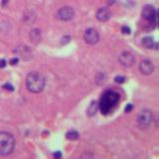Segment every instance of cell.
Masks as SVG:
<instances>
[{
	"label": "cell",
	"instance_id": "6da1fadb",
	"mask_svg": "<svg viewBox=\"0 0 159 159\" xmlns=\"http://www.w3.org/2000/svg\"><path fill=\"white\" fill-rule=\"evenodd\" d=\"M119 101V93L116 91H108L104 92L101 101L98 102V108L101 109L102 114H108L111 112L113 107L116 106V103Z\"/></svg>",
	"mask_w": 159,
	"mask_h": 159
},
{
	"label": "cell",
	"instance_id": "7a4b0ae2",
	"mask_svg": "<svg viewBox=\"0 0 159 159\" xmlns=\"http://www.w3.org/2000/svg\"><path fill=\"white\" fill-rule=\"evenodd\" d=\"M46 84V80L39 72H31L26 78V88L32 93H41Z\"/></svg>",
	"mask_w": 159,
	"mask_h": 159
},
{
	"label": "cell",
	"instance_id": "3957f363",
	"mask_svg": "<svg viewBox=\"0 0 159 159\" xmlns=\"http://www.w3.org/2000/svg\"><path fill=\"white\" fill-rule=\"evenodd\" d=\"M15 148V138L10 132L0 131V156L10 155Z\"/></svg>",
	"mask_w": 159,
	"mask_h": 159
},
{
	"label": "cell",
	"instance_id": "277c9868",
	"mask_svg": "<svg viewBox=\"0 0 159 159\" xmlns=\"http://www.w3.org/2000/svg\"><path fill=\"white\" fill-rule=\"evenodd\" d=\"M153 121V113L149 109H143L137 116V125L141 129H146Z\"/></svg>",
	"mask_w": 159,
	"mask_h": 159
},
{
	"label": "cell",
	"instance_id": "5b68a950",
	"mask_svg": "<svg viewBox=\"0 0 159 159\" xmlns=\"http://www.w3.org/2000/svg\"><path fill=\"white\" fill-rule=\"evenodd\" d=\"M142 18L145 19L146 21L153 23L154 25L157 22V11L156 9L154 8L152 5H145L143 7L142 11H141Z\"/></svg>",
	"mask_w": 159,
	"mask_h": 159
},
{
	"label": "cell",
	"instance_id": "8992f818",
	"mask_svg": "<svg viewBox=\"0 0 159 159\" xmlns=\"http://www.w3.org/2000/svg\"><path fill=\"white\" fill-rule=\"evenodd\" d=\"M75 16V10L73 7L64 6L60 8L56 13V18L60 21H70Z\"/></svg>",
	"mask_w": 159,
	"mask_h": 159
},
{
	"label": "cell",
	"instance_id": "52a82bcc",
	"mask_svg": "<svg viewBox=\"0 0 159 159\" xmlns=\"http://www.w3.org/2000/svg\"><path fill=\"white\" fill-rule=\"evenodd\" d=\"M14 53L16 54L18 59L20 58L24 60V61H29V60H31L33 58L32 50L28 46H25V45H20V46L16 47L14 50Z\"/></svg>",
	"mask_w": 159,
	"mask_h": 159
},
{
	"label": "cell",
	"instance_id": "ba28073f",
	"mask_svg": "<svg viewBox=\"0 0 159 159\" xmlns=\"http://www.w3.org/2000/svg\"><path fill=\"white\" fill-rule=\"evenodd\" d=\"M84 40L89 45H96L99 41V34L94 28H89L84 33Z\"/></svg>",
	"mask_w": 159,
	"mask_h": 159
},
{
	"label": "cell",
	"instance_id": "9c48e42d",
	"mask_svg": "<svg viewBox=\"0 0 159 159\" xmlns=\"http://www.w3.org/2000/svg\"><path fill=\"white\" fill-rule=\"evenodd\" d=\"M118 62L120 63L121 66L125 68H130L135 64V58L130 52L124 51L118 57Z\"/></svg>",
	"mask_w": 159,
	"mask_h": 159
},
{
	"label": "cell",
	"instance_id": "30bf717a",
	"mask_svg": "<svg viewBox=\"0 0 159 159\" xmlns=\"http://www.w3.org/2000/svg\"><path fill=\"white\" fill-rule=\"evenodd\" d=\"M139 71L142 75L149 76L154 72V65L150 60H142L139 63Z\"/></svg>",
	"mask_w": 159,
	"mask_h": 159
},
{
	"label": "cell",
	"instance_id": "8fae6325",
	"mask_svg": "<svg viewBox=\"0 0 159 159\" xmlns=\"http://www.w3.org/2000/svg\"><path fill=\"white\" fill-rule=\"evenodd\" d=\"M97 19L101 22H107L111 17V13L109 11V9L107 7H102L97 11Z\"/></svg>",
	"mask_w": 159,
	"mask_h": 159
},
{
	"label": "cell",
	"instance_id": "7c38bea8",
	"mask_svg": "<svg viewBox=\"0 0 159 159\" xmlns=\"http://www.w3.org/2000/svg\"><path fill=\"white\" fill-rule=\"evenodd\" d=\"M29 38H30V41L34 44H38L41 42L42 40V34H41V31H40L39 29L37 28H34L32 29L31 31H30V34H29Z\"/></svg>",
	"mask_w": 159,
	"mask_h": 159
},
{
	"label": "cell",
	"instance_id": "4fadbf2b",
	"mask_svg": "<svg viewBox=\"0 0 159 159\" xmlns=\"http://www.w3.org/2000/svg\"><path fill=\"white\" fill-rule=\"evenodd\" d=\"M142 46L146 49H158V44L157 42L154 41V39L152 37H144L142 39Z\"/></svg>",
	"mask_w": 159,
	"mask_h": 159
},
{
	"label": "cell",
	"instance_id": "5bb4252c",
	"mask_svg": "<svg viewBox=\"0 0 159 159\" xmlns=\"http://www.w3.org/2000/svg\"><path fill=\"white\" fill-rule=\"evenodd\" d=\"M98 102H96V101H93L91 103H89V106L88 107V109H87V114L89 116H96L97 112H98Z\"/></svg>",
	"mask_w": 159,
	"mask_h": 159
},
{
	"label": "cell",
	"instance_id": "9a60e30c",
	"mask_svg": "<svg viewBox=\"0 0 159 159\" xmlns=\"http://www.w3.org/2000/svg\"><path fill=\"white\" fill-rule=\"evenodd\" d=\"M23 19L27 24H31L35 21V19H36V15H35L32 11H29L27 13H25Z\"/></svg>",
	"mask_w": 159,
	"mask_h": 159
},
{
	"label": "cell",
	"instance_id": "2e32d148",
	"mask_svg": "<svg viewBox=\"0 0 159 159\" xmlns=\"http://www.w3.org/2000/svg\"><path fill=\"white\" fill-rule=\"evenodd\" d=\"M66 137L69 140H77L80 137V133L77 130H75V129H72V130H69L66 133Z\"/></svg>",
	"mask_w": 159,
	"mask_h": 159
},
{
	"label": "cell",
	"instance_id": "e0dca14e",
	"mask_svg": "<svg viewBox=\"0 0 159 159\" xmlns=\"http://www.w3.org/2000/svg\"><path fill=\"white\" fill-rule=\"evenodd\" d=\"M96 81L98 83V84H102L106 82V75L102 74V73H98L96 77Z\"/></svg>",
	"mask_w": 159,
	"mask_h": 159
},
{
	"label": "cell",
	"instance_id": "ac0fdd59",
	"mask_svg": "<svg viewBox=\"0 0 159 159\" xmlns=\"http://www.w3.org/2000/svg\"><path fill=\"white\" fill-rule=\"evenodd\" d=\"M121 32H122V34L129 35L131 31H130V28H129V27H127V26H122L121 27Z\"/></svg>",
	"mask_w": 159,
	"mask_h": 159
},
{
	"label": "cell",
	"instance_id": "d6986e66",
	"mask_svg": "<svg viewBox=\"0 0 159 159\" xmlns=\"http://www.w3.org/2000/svg\"><path fill=\"white\" fill-rule=\"evenodd\" d=\"M81 159H93V154L92 153H84L83 155L81 156Z\"/></svg>",
	"mask_w": 159,
	"mask_h": 159
},
{
	"label": "cell",
	"instance_id": "ffe728a7",
	"mask_svg": "<svg viewBox=\"0 0 159 159\" xmlns=\"http://www.w3.org/2000/svg\"><path fill=\"white\" fill-rule=\"evenodd\" d=\"M116 83H117V84H122V83H124L125 82V78L124 77H121V76H117V77H116Z\"/></svg>",
	"mask_w": 159,
	"mask_h": 159
},
{
	"label": "cell",
	"instance_id": "44dd1931",
	"mask_svg": "<svg viewBox=\"0 0 159 159\" xmlns=\"http://www.w3.org/2000/svg\"><path fill=\"white\" fill-rule=\"evenodd\" d=\"M2 88H3L4 89H7V91H10V92H13V91H14L13 86H12V84H5Z\"/></svg>",
	"mask_w": 159,
	"mask_h": 159
},
{
	"label": "cell",
	"instance_id": "7402d4cb",
	"mask_svg": "<svg viewBox=\"0 0 159 159\" xmlns=\"http://www.w3.org/2000/svg\"><path fill=\"white\" fill-rule=\"evenodd\" d=\"M53 156H54L55 159H61L62 158V153H61V151H56L53 154Z\"/></svg>",
	"mask_w": 159,
	"mask_h": 159
},
{
	"label": "cell",
	"instance_id": "603a6c76",
	"mask_svg": "<svg viewBox=\"0 0 159 159\" xmlns=\"http://www.w3.org/2000/svg\"><path fill=\"white\" fill-rule=\"evenodd\" d=\"M18 61H19V59H18L17 57H15V58H13V59L10 60V64H11L12 66H15V65H17Z\"/></svg>",
	"mask_w": 159,
	"mask_h": 159
},
{
	"label": "cell",
	"instance_id": "cb8c5ba5",
	"mask_svg": "<svg viewBox=\"0 0 159 159\" xmlns=\"http://www.w3.org/2000/svg\"><path fill=\"white\" fill-rule=\"evenodd\" d=\"M132 108H133V106L130 103H128L127 106L125 107V112H130L132 111Z\"/></svg>",
	"mask_w": 159,
	"mask_h": 159
},
{
	"label": "cell",
	"instance_id": "d4e9b609",
	"mask_svg": "<svg viewBox=\"0 0 159 159\" xmlns=\"http://www.w3.org/2000/svg\"><path fill=\"white\" fill-rule=\"evenodd\" d=\"M5 66H6V61L4 59L0 60V68H4Z\"/></svg>",
	"mask_w": 159,
	"mask_h": 159
},
{
	"label": "cell",
	"instance_id": "484cf974",
	"mask_svg": "<svg viewBox=\"0 0 159 159\" xmlns=\"http://www.w3.org/2000/svg\"><path fill=\"white\" fill-rule=\"evenodd\" d=\"M7 1H8V0H3V3H2V4H3V5H5V4L7 3Z\"/></svg>",
	"mask_w": 159,
	"mask_h": 159
}]
</instances>
